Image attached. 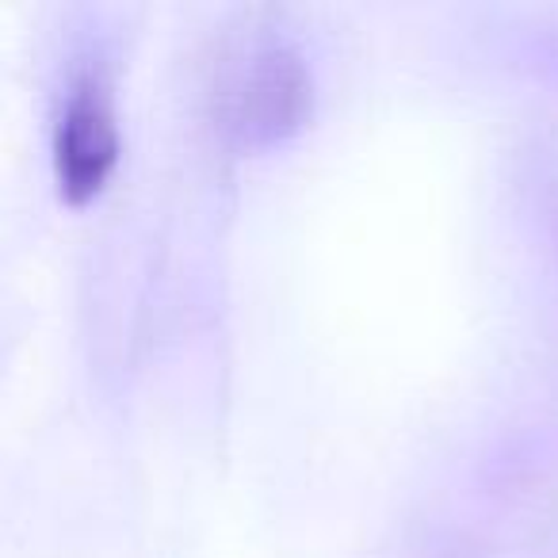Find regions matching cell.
I'll return each mask as SVG.
<instances>
[{"instance_id":"1","label":"cell","mask_w":558,"mask_h":558,"mask_svg":"<svg viewBox=\"0 0 558 558\" xmlns=\"http://www.w3.org/2000/svg\"><path fill=\"white\" fill-rule=\"evenodd\" d=\"M119 149L123 138H119L116 88L100 62H85L65 81L54 131H50L58 192L70 203L93 199L116 172Z\"/></svg>"},{"instance_id":"2","label":"cell","mask_w":558,"mask_h":558,"mask_svg":"<svg viewBox=\"0 0 558 558\" xmlns=\"http://www.w3.org/2000/svg\"><path fill=\"white\" fill-rule=\"evenodd\" d=\"M311 111V73L288 47H264L241 85L238 126L248 142H271L299 126Z\"/></svg>"}]
</instances>
